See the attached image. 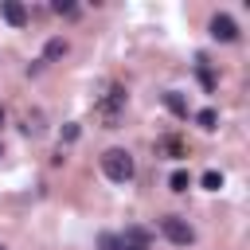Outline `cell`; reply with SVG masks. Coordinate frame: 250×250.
Masks as SVG:
<instances>
[{
  "mask_svg": "<svg viewBox=\"0 0 250 250\" xmlns=\"http://www.w3.org/2000/svg\"><path fill=\"white\" fill-rule=\"evenodd\" d=\"M164 105L176 113V117H188V102H184V94H176V90H168L164 94Z\"/></svg>",
  "mask_w": 250,
  "mask_h": 250,
  "instance_id": "cell-8",
  "label": "cell"
},
{
  "mask_svg": "<svg viewBox=\"0 0 250 250\" xmlns=\"http://www.w3.org/2000/svg\"><path fill=\"white\" fill-rule=\"evenodd\" d=\"M39 121H43L39 113H27V121H23V133H31V137H39V133H43V125H39Z\"/></svg>",
  "mask_w": 250,
  "mask_h": 250,
  "instance_id": "cell-13",
  "label": "cell"
},
{
  "mask_svg": "<svg viewBox=\"0 0 250 250\" xmlns=\"http://www.w3.org/2000/svg\"><path fill=\"white\" fill-rule=\"evenodd\" d=\"M70 47H66V39H47V47H43V59L47 62H55V59H62Z\"/></svg>",
  "mask_w": 250,
  "mask_h": 250,
  "instance_id": "cell-7",
  "label": "cell"
},
{
  "mask_svg": "<svg viewBox=\"0 0 250 250\" xmlns=\"http://www.w3.org/2000/svg\"><path fill=\"white\" fill-rule=\"evenodd\" d=\"M98 246H102V250H117V246H121V238H117V234H109V230H102V234H98Z\"/></svg>",
  "mask_w": 250,
  "mask_h": 250,
  "instance_id": "cell-14",
  "label": "cell"
},
{
  "mask_svg": "<svg viewBox=\"0 0 250 250\" xmlns=\"http://www.w3.org/2000/svg\"><path fill=\"white\" fill-rule=\"evenodd\" d=\"M51 8H55V12H59V16H74V4H70V0H55V4H51Z\"/></svg>",
  "mask_w": 250,
  "mask_h": 250,
  "instance_id": "cell-15",
  "label": "cell"
},
{
  "mask_svg": "<svg viewBox=\"0 0 250 250\" xmlns=\"http://www.w3.org/2000/svg\"><path fill=\"white\" fill-rule=\"evenodd\" d=\"M164 148H168V152H172V156H184V145H180V141H176V137H164Z\"/></svg>",
  "mask_w": 250,
  "mask_h": 250,
  "instance_id": "cell-16",
  "label": "cell"
},
{
  "mask_svg": "<svg viewBox=\"0 0 250 250\" xmlns=\"http://www.w3.org/2000/svg\"><path fill=\"white\" fill-rule=\"evenodd\" d=\"M94 113H98V121H102L105 129H117V125H121V113H125V90H121V86H109V90L98 98Z\"/></svg>",
  "mask_w": 250,
  "mask_h": 250,
  "instance_id": "cell-1",
  "label": "cell"
},
{
  "mask_svg": "<svg viewBox=\"0 0 250 250\" xmlns=\"http://www.w3.org/2000/svg\"><path fill=\"white\" fill-rule=\"evenodd\" d=\"M168 188H172V191H188V188H191V176H188L184 168H176V172L168 176Z\"/></svg>",
  "mask_w": 250,
  "mask_h": 250,
  "instance_id": "cell-9",
  "label": "cell"
},
{
  "mask_svg": "<svg viewBox=\"0 0 250 250\" xmlns=\"http://www.w3.org/2000/svg\"><path fill=\"white\" fill-rule=\"evenodd\" d=\"M117 238H121V242H133V246H145V250H148V230H145V227H125Z\"/></svg>",
  "mask_w": 250,
  "mask_h": 250,
  "instance_id": "cell-6",
  "label": "cell"
},
{
  "mask_svg": "<svg viewBox=\"0 0 250 250\" xmlns=\"http://www.w3.org/2000/svg\"><path fill=\"white\" fill-rule=\"evenodd\" d=\"M0 16H4L12 27H23V23H27V8H23L20 0H4V4H0Z\"/></svg>",
  "mask_w": 250,
  "mask_h": 250,
  "instance_id": "cell-5",
  "label": "cell"
},
{
  "mask_svg": "<svg viewBox=\"0 0 250 250\" xmlns=\"http://www.w3.org/2000/svg\"><path fill=\"white\" fill-rule=\"evenodd\" d=\"M102 172H105L113 184H129L133 172H137V164H133V156H129L125 148H105V152H102Z\"/></svg>",
  "mask_w": 250,
  "mask_h": 250,
  "instance_id": "cell-2",
  "label": "cell"
},
{
  "mask_svg": "<svg viewBox=\"0 0 250 250\" xmlns=\"http://www.w3.org/2000/svg\"><path fill=\"white\" fill-rule=\"evenodd\" d=\"M199 82H203L207 90H215V74H211V66H207V59H199Z\"/></svg>",
  "mask_w": 250,
  "mask_h": 250,
  "instance_id": "cell-12",
  "label": "cell"
},
{
  "mask_svg": "<svg viewBox=\"0 0 250 250\" xmlns=\"http://www.w3.org/2000/svg\"><path fill=\"white\" fill-rule=\"evenodd\" d=\"M0 125H4V109H0Z\"/></svg>",
  "mask_w": 250,
  "mask_h": 250,
  "instance_id": "cell-19",
  "label": "cell"
},
{
  "mask_svg": "<svg viewBox=\"0 0 250 250\" xmlns=\"http://www.w3.org/2000/svg\"><path fill=\"white\" fill-rule=\"evenodd\" d=\"M195 125H199V129H215V125H219V113H215V109H199V113H195Z\"/></svg>",
  "mask_w": 250,
  "mask_h": 250,
  "instance_id": "cell-10",
  "label": "cell"
},
{
  "mask_svg": "<svg viewBox=\"0 0 250 250\" xmlns=\"http://www.w3.org/2000/svg\"><path fill=\"white\" fill-rule=\"evenodd\" d=\"M160 230H164V238H168V242H176V246L195 242L191 223H188V219H180V215H164V219H160Z\"/></svg>",
  "mask_w": 250,
  "mask_h": 250,
  "instance_id": "cell-3",
  "label": "cell"
},
{
  "mask_svg": "<svg viewBox=\"0 0 250 250\" xmlns=\"http://www.w3.org/2000/svg\"><path fill=\"white\" fill-rule=\"evenodd\" d=\"M0 250H4V246H0Z\"/></svg>",
  "mask_w": 250,
  "mask_h": 250,
  "instance_id": "cell-20",
  "label": "cell"
},
{
  "mask_svg": "<svg viewBox=\"0 0 250 250\" xmlns=\"http://www.w3.org/2000/svg\"><path fill=\"white\" fill-rule=\"evenodd\" d=\"M211 39H219V43H234V39H238V23H234L227 12L211 16Z\"/></svg>",
  "mask_w": 250,
  "mask_h": 250,
  "instance_id": "cell-4",
  "label": "cell"
},
{
  "mask_svg": "<svg viewBox=\"0 0 250 250\" xmlns=\"http://www.w3.org/2000/svg\"><path fill=\"white\" fill-rule=\"evenodd\" d=\"M203 188H207V191H219V188H223V172H215V168L203 172Z\"/></svg>",
  "mask_w": 250,
  "mask_h": 250,
  "instance_id": "cell-11",
  "label": "cell"
},
{
  "mask_svg": "<svg viewBox=\"0 0 250 250\" xmlns=\"http://www.w3.org/2000/svg\"><path fill=\"white\" fill-rule=\"evenodd\" d=\"M62 141H78V125H74V121L62 125Z\"/></svg>",
  "mask_w": 250,
  "mask_h": 250,
  "instance_id": "cell-17",
  "label": "cell"
},
{
  "mask_svg": "<svg viewBox=\"0 0 250 250\" xmlns=\"http://www.w3.org/2000/svg\"><path fill=\"white\" fill-rule=\"evenodd\" d=\"M117 250H145V246H133V242H121Z\"/></svg>",
  "mask_w": 250,
  "mask_h": 250,
  "instance_id": "cell-18",
  "label": "cell"
}]
</instances>
